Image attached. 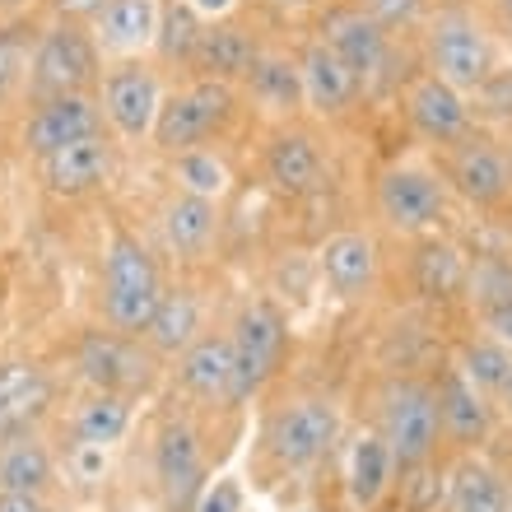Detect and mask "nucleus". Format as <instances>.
<instances>
[{
	"instance_id": "nucleus-1",
	"label": "nucleus",
	"mask_w": 512,
	"mask_h": 512,
	"mask_svg": "<svg viewBox=\"0 0 512 512\" xmlns=\"http://www.w3.org/2000/svg\"><path fill=\"white\" fill-rule=\"evenodd\" d=\"M159 298L163 280L154 256L131 233H112L108 252H103V317L108 326L122 336H140L159 308Z\"/></svg>"
},
{
	"instance_id": "nucleus-2",
	"label": "nucleus",
	"mask_w": 512,
	"mask_h": 512,
	"mask_svg": "<svg viewBox=\"0 0 512 512\" xmlns=\"http://www.w3.org/2000/svg\"><path fill=\"white\" fill-rule=\"evenodd\" d=\"M103 80V52L94 42V28L84 24H52L33 42V61H28V94L33 103L42 98H66V94H89V84Z\"/></svg>"
},
{
	"instance_id": "nucleus-3",
	"label": "nucleus",
	"mask_w": 512,
	"mask_h": 512,
	"mask_svg": "<svg viewBox=\"0 0 512 512\" xmlns=\"http://www.w3.org/2000/svg\"><path fill=\"white\" fill-rule=\"evenodd\" d=\"M378 433L387 438L396 471H419L438 447V391L429 382L415 378H391L382 387V410H378Z\"/></svg>"
},
{
	"instance_id": "nucleus-4",
	"label": "nucleus",
	"mask_w": 512,
	"mask_h": 512,
	"mask_svg": "<svg viewBox=\"0 0 512 512\" xmlns=\"http://www.w3.org/2000/svg\"><path fill=\"white\" fill-rule=\"evenodd\" d=\"M429 75L452 84L457 94H480L494 80V47L471 14L447 10L429 28Z\"/></svg>"
},
{
	"instance_id": "nucleus-5",
	"label": "nucleus",
	"mask_w": 512,
	"mask_h": 512,
	"mask_svg": "<svg viewBox=\"0 0 512 512\" xmlns=\"http://www.w3.org/2000/svg\"><path fill=\"white\" fill-rule=\"evenodd\" d=\"M233 117V84L224 80H191L187 89L163 98L159 126H154V145L163 154H187V149L205 145L219 126Z\"/></svg>"
},
{
	"instance_id": "nucleus-6",
	"label": "nucleus",
	"mask_w": 512,
	"mask_h": 512,
	"mask_svg": "<svg viewBox=\"0 0 512 512\" xmlns=\"http://www.w3.org/2000/svg\"><path fill=\"white\" fill-rule=\"evenodd\" d=\"M340 433V410L336 401L326 396H298V401L280 405L266 424V447L270 457L289 466V471H303L312 461H322L331 452Z\"/></svg>"
},
{
	"instance_id": "nucleus-7",
	"label": "nucleus",
	"mask_w": 512,
	"mask_h": 512,
	"mask_svg": "<svg viewBox=\"0 0 512 512\" xmlns=\"http://www.w3.org/2000/svg\"><path fill=\"white\" fill-rule=\"evenodd\" d=\"M284 317L275 303L256 298L233 317L229 345H233V401H247L270 382V373L280 368L284 354Z\"/></svg>"
},
{
	"instance_id": "nucleus-8",
	"label": "nucleus",
	"mask_w": 512,
	"mask_h": 512,
	"mask_svg": "<svg viewBox=\"0 0 512 512\" xmlns=\"http://www.w3.org/2000/svg\"><path fill=\"white\" fill-rule=\"evenodd\" d=\"M378 215L396 233H433L447 215V182L415 163H391L378 177Z\"/></svg>"
},
{
	"instance_id": "nucleus-9",
	"label": "nucleus",
	"mask_w": 512,
	"mask_h": 512,
	"mask_svg": "<svg viewBox=\"0 0 512 512\" xmlns=\"http://www.w3.org/2000/svg\"><path fill=\"white\" fill-rule=\"evenodd\" d=\"M163 84L154 75V66L145 61H117L112 70H103V122L122 140H145L159 126V108H163Z\"/></svg>"
},
{
	"instance_id": "nucleus-10",
	"label": "nucleus",
	"mask_w": 512,
	"mask_h": 512,
	"mask_svg": "<svg viewBox=\"0 0 512 512\" xmlns=\"http://www.w3.org/2000/svg\"><path fill=\"white\" fill-rule=\"evenodd\" d=\"M89 135H103V108L89 94H66L33 103L24 131H19V145L33 159H52V154H61L66 145H80Z\"/></svg>"
},
{
	"instance_id": "nucleus-11",
	"label": "nucleus",
	"mask_w": 512,
	"mask_h": 512,
	"mask_svg": "<svg viewBox=\"0 0 512 512\" xmlns=\"http://www.w3.org/2000/svg\"><path fill=\"white\" fill-rule=\"evenodd\" d=\"M443 182L457 191L466 205H475V210H494V205L508 201V191H512V163L499 145L466 135V140H457L452 154H447Z\"/></svg>"
},
{
	"instance_id": "nucleus-12",
	"label": "nucleus",
	"mask_w": 512,
	"mask_h": 512,
	"mask_svg": "<svg viewBox=\"0 0 512 512\" xmlns=\"http://www.w3.org/2000/svg\"><path fill=\"white\" fill-rule=\"evenodd\" d=\"M154 475L173 512H191L205 489V452L187 419H168L154 438Z\"/></svg>"
},
{
	"instance_id": "nucleus-13",
	"label": "nucleus",
	"mask_w": 512,
	"mask_h": 512,
	"mask_svg": "<svg viewBox=\"0 0 512 512\" xmlns=\"http://www.w3.org/2000/svg\"><path fill=\"white\" fill-rule=\"evenodd\" d=\"M159 24L163 0H103L98 14L89 19L98 52L117 56V61H140L159 42Z\"/></svg>"
},
{
	"instance_id": "nucleus-14",
	"label": "nucleus",
	"mask_w": 512,
	"mask_h": 512,
	"mask_svg": "<svg viewBox=\"0 0 512 512\" xmlns=\"http://www.w3.org/2000/svg\"><path fill=\"white\" fill-rule=\"evenodd\" d=\"M322 42L354 70V80L364 84V89L387 70V28L373 24L359 5H354V10H331L326 14L322 19Z\"/></svg>"
},
{
	"instance_id": "nucleus-15",
	"label": "nucleus",
	"mask_w": 512,
	"mask_h": 512,
	"mask_svg": "<svg viewBox=\"0 0 512 512\" xmlns=\"http://www.w3.org/2000/svg\"><path fill=\"white\" fill-rule=\"evenodd\" d=\"M405 117L424 140L433 145H457L471 131V108H466V94H457L452 84H443L438 75H419L410 89H405Z\"/></svg>"
},
{
	"instance_id": "nucleus-16",
	"label": "nucleus",
	"mask_w": 512,
	"mask_h": 512,
	"mask_svg": "<svg viewBox=\"0 0 512 512\" xmlns=\"http://www.w3.org/2000/svg\"><path fill=\"white\" fill-rule=\"evenodd\" d=\"M80 373L94 391H135L149 382V359L122 331H89L80 340Z\"/></svg>"
},
{
	"instance_id": "nucleus-17",
	"label": "nucleus",
	"mask_w": 512,
	"mask_h": 512,
	"mask_svg": "<svg viewBox=\"0 0 512 512\" xmlns=\"http://www.w3.org/2000/svg\"><path fill=\"white\" fill-rule=\"evenodd\" d=\"M378 243L359 229H340L331 233L317 252V270H322L326 289L336 298H364L373 284H378Z\"/></svg>"
},
{
	"instance_id": "nucleus-18",
	"label": "nucleus",
	"mask_w": 512,
	"mask_h": 512,
	"mask_svg": "<svg viewBox=\"0 0 512 512\" xmlns=\"http://www.w3.org/2000/svg\"><path fill=\"white\" fill-rule=\"evenodd\" d=\"M177 382L196 401H233V345L224 331H205L177 354Z\"/></svg>"
},
{
	"instance_id": "nucleus-19",
	"label": "nucleus",
	"mask_w": 512,
	"mask_h": 512,
	"mask_svg": "<svg viewBox=\"0 0 512 512\" xmlns=\"http://www.w3.org/2000/svg\"><path fill=\"white\" fill-rule=\"evenodd\" d=\"M298 70H303V108H312L317 117H340L364 89L322 38L308 42V52L298 56Z\"/></svg>"
},
{
	"instance_id": "nucleus-20",
	"label": "nucleus",
	"mask_w": 512,
	"mask_h": 512,
	"mask_svg": "<svg viewBox=\"0 0 512 512\" xmlns=\"http://www.w3.org/2000/svg\"><path fill=\"white\" fill-rule=\"evenodd\" d=\"M266 177L284 196H308V191H317L326 177V159H322V149H317V140L294 131V126H280L266 145Z\"/></svg>"
},
{
	"instance_id": "nucleus-21",
	"label": "nucleus",
	"mask_w": 512,
	"mask_h": 512,
	"mask_svg": "<svg viewBox=\"0 0 512 512\" xmlns=\"http://www.w3.org/2000/svg\"><path fill=\"white\" fill-rule=\"evenodd\" d=\"M438 424L443 438L457 447H475L485 443L489 433V396L475 391V382H466L461 368H447L438 382Z\"/></svg>"
},
{
	"instance_id": "nucleus-22",
	"label": "nucleus",
	"mask_w": 512,
	"mask_h": 512,
	"mask_svg": "<svg viewBox=\"0 0 512 512\" xmlns=\"http://www.w3.org/2000/svg\"><path fill=\"white\" fill-rule=\"evenodd\" d=\"M112 173V145L108 135H89L80 145H66L61 154L42 159V182L56 196H84V191L103 187Z\"/></svg>"
},
{
	"instance_id": "nucleus-23",
	"label": "nucleus",
	"mask_w": 512,
	"mask_h": 512,
	"mask_svg": "<svg viewBox=\"0 0 512 512\" xmlns=\"http://www.w3.org/2000/svg\"><path fill=\"white\" fill-rule=\"evenodd\" d=\"M256 61H261V47L252 42V33H243V28H233L229 19H224V24H205L201 47H196V61H191V66L201 70L205 80L238 84L252 75Z\"/></svg>"
},
{
	"instance_id": "nucleus-24",
	"label": "nucleus",
	"mask_w": 512,
	"mask_h": 512,
	"mask_svg": "<svg viewBox=\"0 0 512 512\" xmlns=\"http://www.w3.org/2000/svg\"><path fill=\"white\" fill-rule=\"evenodd\" d=\"M396 480V457H391L387 438L378 429L359 433L350 443V457H345V485H350V503L354 508H378L382 494Z\"/></svg>"
},
{
	"instance_id": "nucleus-25",
	"label": "nucleus",
	"mask_w": 512,
	"mask_h": 512,
	"mask_svg": "<svg viewBox=\"0 0 512 512\" xmlns=\"http://www.w3.org/2000/svg\"><path fill=\"white\" fill-rule=\"evenodd\" d=\"M159 229H163V243H168V252H177V256H201L205 247L215 243L219 205L215 201H201V196H187V191H177L173 201L163 205Z\"/></svg>"
},
{
	"instance_id": "nucleus-26",
	"label": "nucleus",
	"mask_w": 512,
	"mask_h": 512,
	"mask_svg": "<svg viewBox=\"0 0 512 512\" xmlns=\"http://www.w3.org/2000/svg\"><path fill=\"white\" fill-rule=\"evenodd\" d=\"M149 340V350L154 354H182L191 340H201V298L191 294V289H163L159 308L149 317V326L140 331Z\"/></svg>"
},
{
	"instance_id": "nucleus-27",
	"label": "nucleus",
	"mask_w": 512,
	"mask_h": 512,
	"mask_svg": "<svg viewBox=\"0 0 512 512\" xmlns=\"http://www.w3.org/2000/svg\"><path fill=\"white\" fill-rule=\"evenodd\" d=\"M247 94H252L256 108H266L270 117H289V112L303 108V70L298 61L280 52H261V61L247 75Z\"/></svg>"
},
{
	"instance_id": "nucleus-28",
	"label": "nucleus",
	"mask_w": 512,
	"mask_h": 512,
	"mask_svg": "<svg viewBox=\"0 0 512 512\" xmlns=\"http://www.w3.org/2000/svg\"><path fill=\"white\" fill-rule=\"evenodd\" d=\"M447 512H512V489L485 461H461L447 480Z\"/></svg>"
},
{
	"instance_id": "nucleus-29",
	"label": "nucleus",
	"mask_w": 512,
	"mask_h": 512,
	"mask_svg": "<svg viewBox=\"0 0 512 512\" xmlns=\"http://www.w3.org/2000/svg\"><path fill=\"white\" fill-rule=\"evenodd\" d=\"M415 284L424 298H457L461 289H471V261L461 256V247L429 238L415 252Z\"/></svg>"
},
{
	"instance_id": "nucleus-30",
	"label": "nucleus",
	"mask_w": 512,
	"mask_h": 512,
	"mask_svg": "<svg viewBox=\"0 0 512 512\" xmlns=\"http://www.w3.org/2000/svg\"><path fill=\"white\" fill-rule=\"evenodd\" d=\"M56 480L52 452L33 438H14L0 447V494H33L42 499Z\"/></svg>"
},
{
	"instance_id": "nucleus-31",
	"label": "nucleus",
	"mask_w": 512,
	"mask_h": 512,
	"mask_svg": "<svg viewBox=\"0 0 512 512\" xmlns=\"http://www.w3.org/2000/svg\"><path fill=\"white\" fill-rule=\"evenodd\" d=\"M70 429H75V443L112 447L126 429H131V401H126L122 391H94V396L80 401Z\"/></svg>"
},
{
	"instance_id": "nucleus-32",
	"label": "nucleus",
	"mask_w": 512,
	"mask_h": 512,
	"mask_svg": "<svg viewBox=\"0 0 512 512\" xmlns=\"http://www.w3.org/2000/svg\"><path fill=\"white\" fill-rule=\"evenodd\" d=\"M173 182L177 191H187V196H201V201H224L229 196V163H224V154L210 145H196L187 149V154H173Z\"/></svg>"
},
{
	"instance_id": "nucleus-33",
	"label": "nucleus",
	"mask_w": 512,
	"mask_h": 512,
	"mask_svg": "<svg viewBox=\"0 0 512 512\" xmlns=\"http://www.w3.org/2000/svg\"><path fill=\"white\" fill-rule=\"evenodd\" d=\"M457 368L466 373V382H475V391H485V396H508V387H512V350L499 345L494 336L471 340V345L461 350Z\"/></svg>"
},
{
	"instance_id": "nucleus-34",
	"label": "nucleus",
	"mask_w": 512,
	"mask_h": 512,
	"mask_svg": "<svg viewBox=\"0 0 512 512\" xmlns=\"http://www.w3.org/2000/svg\"><path fill=\"white\" fill-rule=\"evenodd\" d=\"M42 396H47V382L33 364H0V429L38 410Z\"/></svg>"
},
{
	"instance_id": "nucleus-35",
	"label": "nucleus",
	"mask_w": 512,
	"mask_h": 512,
	"mask_svg": "<svg viewBox=\"0 0 512 512\" xmlns=\"http://www.w3.org/2000/svg\"><path fill=\"white\" fill-rule=\"evenodd\" d=\"M201 33H205V24L187 10V5H182V0H177L173 10H163V24H159V42H154V52H159L163 61L191 66V61H196V47H201Z\"/></svg>"
},
{
	"instance_id": "nucleus-36",
	"label": "nucleus",
	"mask_w": 512,
	"mask_h": 512,
	"mask_svg": "<svg viewBox=\"0 0 512 512\" xmlns=\"http://www.w3.org/2000/svg\"><path fill=\"white\" fill-rule=\"evenodd\" d=\"M33 42L24 28H0V103H10L28 84V61H33Z\"/></svg>"
},
{
	"instance_id": "nucleus-37",
	"label": "nucleus",
	"mask_w": 512,
	"mask_h": 512,
	"mask_svg": "<svg viewBox=\"0 0 512 512\" xmlns=\"http://www.w3.org/2000/svg\"><path fill=\"white\" fill-rule=\"evenodd\" d=\"M424 5L429 0H359V10L373 19V24H382L391 33V28H410L419 24V14H424Z\"/></svg>"
},
{
	"instance_id": "nucleus-38",
	"label": "nucleus",
	"mask_w": 512,
	"mask_h": 512,
	"mask_svg": "<svg viewBox=\"0 0 512 512\" xmlns=\"http://www.w3.org/2000/svg\"><path fill=\"white\" fill-rule=\"evenodd\" d=\"M191 512H243V485L224 475V480H215V485L201 489V499H196Z\"/></svg>"
},
{
	"instance_id": "nucleus-39",
	"label": "nucleus",
	"mask_w": 512,
	"mask_h": 512,
	"mask_svg": "<svg viewBox=\"0 0 512 512\" xmlns=\"http://www.w3.org/2000/svg\"><path fill=\"white\" fill-rule=\"evenodd\" d=\"M70 471H75V480H103V471H108V447L75 443L70 447Z\"/></svg>"
},
{
	"instance_id": "nucleus-40",
	"label": "nucleus",
	"mask_w": 512,
	"mask_h": 512,
	"mask_svg": "<svg viewBox=\"0 0 512 512\" xmlns=\"http://www.w3.org/2000/svg\"><path fill=\"white\" fill-rule=\"evenodd\" d=\"M485 336H494L499 345H508V350H512V298L489 303V308H485Z\"/></svg>"
},
{
	"instance_id": "nucleus-41",
	"label": "nucleus",
	"mask_w": 512,
	"mask_h": 512,
	"mask_svg": "<svg viewBox=\"0 0 512 512\" xmlns=\"http://www.w3.org/2000/svg\"><path fill=\"white\" fill-rule=\"evenodd\" d=\"M182 5H187L201 24H224V19L238 10V0H182Z\"/></svg>"
},
{
	"instance_id": "nucleus-42",
	"label": "nucleus",
	"mask_w": 512,
	"mask_h": 512,
	"mask_svg": "<svg viewBox=\"0 0 512 512\" xmlns=\"http://www.w3.org/2000/svg\"><path fill=\"white\" fill-rule=\"evenodd\" d=\"M0 512H47L33 494H0Z\"/></svg>"
},
{
	"instance_id": "nucleus-43",
	"label": "nucleus",
	"mask_w": 512,
	"mask_h": 512,
	"mask_svg": "<svg viewBox=\"0 0 512 512\" xmlns=\"http://www.w3.org/2000/svg\"><path fill=\"white\" fill-rule=\"evenodd\" d=\"M28 0H0V14H19Z\"/></svg>"
},
{
	"instance_id": "nucleus-44",
	"label": "nucleus",
	"mask_w": 512,
	"mask_h": 512,
	"mask_svg": "<svg viewBox=\"0 0 512 512\" xmlns=\"http://www.w3.org/2000/svg\"><path fill=\"white\" fill-rule=\"evenodd\" d=\"M503 10H508V14H512V0H503Z\"/></svg>"
},
{
	"instance_id": "nucleus-45",
	"label": "nucleus",
	"mask_w": 512,
	"mask_h": 512,
	"mask_svg": "<svg viewBox=\"0 0 512 512\" xmlns=\"http://www.w3.org/2000/svg\"><path fill=\"white\" fill-rule=\"evenodd\" d=\"M298 512H317V508H298Z\"/></svg>"
},
{
	"instance_id": "nucleus-46",
	"label": "nucleus",
	"mask_w": 512,
	"mask_h": 512,
	"mask_svg": "<svg viewBox=\"0 0 512 512\" xmlns=\"http://www.w3.org/2000/svg\"><path fill=\"white\" fill-rule=\"evenodd\" d=\"M508 401H512V387H508Z\"/></svg>"
}]
</instances>
